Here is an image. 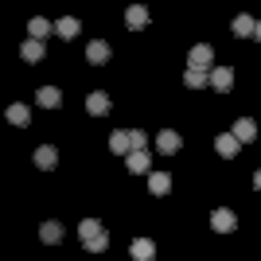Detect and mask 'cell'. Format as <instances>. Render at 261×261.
<instances>
[{"instance_id": "obj_1", "label": "cell", "mask_w": 261, "mask_h": 261, "mask_svg": "<svg viewBox=\"0 0 261 261\" xmlns=\"http://www.w3.org/2000/svg\"><path fill=\"white\" fill-rule=\"evenodd\" d=\"M187 66L211 74V70H215V47H211V43H195V47H191V55H187Z\"/></svg>"}, {"instance_id": "obj_2", "label": "cell", "mask_w": 261, "mask_h": 261, "mask_svg": "<svg viewBox=\"0 0 261 261\" xmlns=\"http://www.w3.org/2000/svg\"><path fill=\"white\" fill-rule=\"evenodd\" d=\"M156 148H160L164 156H172V152H179V148H184V137H179L175 129H164L160 137H156Z\"/></svg>"}, {"instance_id": "obj_3", "label": "cell", "mask_w": 261, "mask_h": 261, "mask_svg": "<svg viewBox=\"0 0 261 261\" xmlns=\"http://www.w3.org/2000/svg\"><path fill=\"white\" fill-rule=\"evenodd\" d=\"M238 148H242V141L234 137V133H218V137H215V152L218 156H226V160H230V156H238Z\"/></svg>"}, {"instance_id": "obj_4", "label": "cell", "mask_w": 261, "mask_h": 261, "mask_svg": "<svg viewBox=\"0 0 261 261\" xmlns=\"http://www.w3.org/2000/svg\"><path fill=\"white\" fill-rule=\"evenodd\" d=\"M129 253H133V261H152L156 257V242L152 238H133Z\"/></svg>"}, {"instance_id": "obj_5", "label": "cell", "mask_w": 261, "mask_h": 261, "mask_svg": "<svg viewBox=\"0 0 261 261\" xmlns=\"http://www.w3.org/2000/svg\"><path fill=\"white\" fill-rule=\"evenodd\" d=\"M125 28H129V32H141V28H148V8H144V4H133V8L125 12Z\"/></svg>"}, {"instance_id": "obj_6", "label": "cell", "mask_w": 261, "mask_h": 261, "mask_svg": "<svg viewBox=\"0 0 261 261\" xmlns=\"http://www.w3.org/2000/svg\"><path fill=\"white\" fill-rule=\"evenodd\" d=\"M211 226H215L218 234H230V230L238 226V218H234V211H226V207H218L215 215H211Z\"/></svg>"}, {"instance_id": "obj_7", "label": "cell", "mask_w": 261, "mask_h": 261, "mask_svg": "<svg viewBox=\"0 0 261 261\" xmlns=\"http://www.w3.org/2000/svg\"><path fill=\"white\" fill-rule=\"evenodd\" d=\"M55 164H59V148H55V144H39V148H35V168L51 172Z\"/></svg>"}, {"instance_id": "obj_8", "label": "cell", "mask_w": 261, "mask_h": 261, "mask_svg": "<svg viewBox=\"0 0 261 261\" xmlns=\"http://www.w3.org/2000/svg\"><path fill=\"white\" fill-rule=\"evenodd\" d=\"M211 86L222 90V94L234 90V70H230V66H215V70H211Z\"/></svg>"}, {"instance_id": "obj_9", "label": "cell", "mask_w": 261, "mask_h": 261, "mask_svg": "<svg viewBox=\"0 0 261 261\" xmlns=\"http://www.w3.org/2000/svg\"><path fill=\"white\" fill-rule=\"evenodd\" d=\"M35 101H39L43 109H59V106H63V90H55V86H39Z\"/></svg>"}, {"instance_id": "obj_10", "label": "cell", "mask_w": 261, "mask_h": 261, "mask_svg": "<svg viewBox=\"0 0 261 261\" xmlns=\"http://www.w3.org/2000/svg\"><path fill=\"white\" fill-rule=\"evenodd\" d=\"M86 113H94V117H106V113H109V94L94 90V94L86 98Z\"/></svg>"}, {"instance_id": "obj_11", "label": "cell", "mask_w": 261, "mask_h": 261, "mask_svg": "<svg viewBox=\"0 0 261 261\" xmlns=\"http://www.w3.org/2000/svg\"><path fill=\"white\" fill-rule=\"evenodd\" d=\"M109 152H121V156H129V152H133L129 129H117V133H109Z\"/></svg>"}, {"instance_id": "obj_12", "label": "cell", "mask_w": 261, "mask_h": 261, "mask_svg": "<svg viewBox=\"0 0 261 261\" xmlns=\"http://www.w3.org/2000/svg\"><path fill=\"white\" fill-rule=\"evenodd\" d=\"M4 117H8V125H20V129H23V125H32V109L16 101V106L4 109Z\"/></svg>"}, {"instance_id": "obj_13", "label": "cell", "mask_w": 261, "mask_h": 261, "mask_svg": "<svg viewBox=\"0 0 261 261\" xmlns=\"http://www.w3.org/2000/svg\"><path fill=\"white\" fill-rule=\"evenodd\" d=\"M55 32V23H47L43 16H35V20H28V35H32V39H39V43H43L47 35Z\"/></svg>"}, {"instance_id": "obj_14", "label": "cell", "mask_w": 261, "mask_h": 261, "mask_svg": "<svg viewBox=\"0 0 261 261\" xmlns=\"http://www.w3.org/2000/svg\"><path fill=\"white\" fill-rule=\"evenodd\" d=\"M148 164H152V156H148V148H144V152H129L125 156V168H129V172H148Z\"/></svg>"}, {"instance_id": "obj_15", "label": "cell", "mask_w": 261, "mask_h": 261, "mask_svg": "<svg viewBox=\"0 0 261 261\" xmlns=\"http://www.w3.org/2000/svg\"><path fill=\"white\" fill-rule=\"evenodd\" d=\"M39 238L47 242V246H59V242H63V222H43V226H39Z\"/></svg>"}, {"instance_id": "obj_16", "label": "cell", "mask_w": 261, "mask_h": 261, "mask_svg": "<svg viewBox=\"0 0 261 261\" xmlns=\"http://www.w3.org/2000/svg\"><path fill=\"white\" fill-rule=\"evenodd\" d=\"M86 59H90L94 66H101V63L109 59V43H106V39H94V43L86 47Z\"/></svg>"}, {"instance_id": "obj_17", "label": "cell", "mask_w": 261, "mask_h": 261, "mask_svg": "<svg viewBox=\"0 0 261 261\" xmlns=\"http://www.w3.org/2000/svg\"><path fill=\"white\" fill-rule=\"evenodd\" d=\"M43 51H47V47L39 43V39H23V47H20L23 63H39V59H43Z\"/></svg>"}, {"instance_id": "obj_18", "label": "cell", "mask_w": 261, "mask_h": 261, "mask_svg": "<svg viewBox=\"0 0 261 261\" xmlns=\"http://www.w3.org/2000/svg\"><path fill=\"white\" fill-rule=\"evenodd\" d=\"M234 137H238L242 144H246V141H253V137H257V125H253L250 117H242V121H234Z\"/></svg>"}, {"instance_id": "obj_19", "label": "cell", "mask_w": 261, "mask_h": 261, "mask_svg": "<svg viewBox=\"0 0 261 261\" xmlns=\"http://www.w3.org/2000/svg\"><path fill=\"white\" fill-rule=\"evenodd\" d=\"M253 32H257V20H253V16H234V35L250 39Z\"/></svg>"}, {"instance_id": "obj_20", "label": "cell", "mask_w": 261, "mask_h": 261, "mask_svg": "<svg viewBox=\"0 0 261 261\" xmlns=\"http://www.w3.org/2000/svg\"><path fill=\"white\" fill-rule=\"evenodd\" d=\"M168 187H172L168 172H152L148 175V191H152V195H168Z\"/></svg>"}, {"instance_id": "obj_21", "label": "cell", "mask_w": 261, "mask_h": 261, "mask_svg": "<svg viewBox=\"0 0 261 261\" xmlns=\"http://www.w3.org/2000/svg\"><path fill=\"white\" fill-rule=\"evenodd\" d=\"M55 35H63V39H74V35H78V20H74V16H63V20L55 23Z\"/></svg>"}, {"instance_id": "obj_22", "label": "cell", "mask_w": 261, "mask_h": 261, "mask_svg": "<svg viewBox=\"0 0 261 261\" xmlns=\"http://www.w3.org/2000/svg\"><path fill=\"white\" fill-rule=\"evenodd\" d=\"M207 82H211V74H203V70H191V66L184 70V86L187 90H199V86H207Z\"/></svg>"}, {"instance_id": "obj_23", "label": "cell", "mask_w": 261, "mask_h": 261, "mask_svg": "<svg viewBox=\"0 0 261 261\" xmlns=\"http://www.w3.org/2000/svg\"><path fill=\"white\" fill-rule=\"evenodd\" d=\"M78 234H82V242H90V238H101L106 230H101V222H98V218H86V222L78 226Z\"/></svg>"}, {"instance_id": "obj_24", "label": "cell", "mask_w": 261, "mask_h": 261, "mask_svg": "<svg viewBox=\"0 0 261 261\" xmlns=\"http://www.w3.org/2000/svg\"><path fill=\"white\" fill-rule=\"evenodd\" d=\"M129 141H133V152H144V144H148V133H144V129H129Z\"/></svg>"}, {"instance_id": "obj_25", "label": "cell", "mask_w": 261, "mask_h": 261, "mask_svg": "<svg viewBox=\"0 0 261 261\" xmlns=\"http://www.w3.org/2000/svg\"><path fill=\"white\" fill-rule=\"evenodd\" d=\"M106 246H109V238H106V234H101V238H90V242H86V250H90V253H101Z\"/></svg>"}, {"instance_id": "obj_26", "label": "cell", "mask_w": 261, "mask_h": 261, "mask_svg": "<svg viewBox=\"0 0 261 261\" xmlns=\"http://www.w3.org/2000/svg\"><path fill=\"white\" fill-rule=\"evenodd\" d=\"M253 187H257V191H261V168H257V172H253Z\"/></svg>"}, {"instance_id": "obj_27", "label": "cell", "mask_w": 261, "mask_h": 261, "mask_svg": "<svg viewBox=\"0 0 261 261\" xmlns=\"http://www.w3.org/2000/svg\"><path fill=\"white\" fill-rule=\"evenodd\" d=\"M253 39H261V20H257V32H253Z\"/></svg>"}]
</instances>
